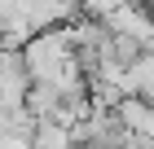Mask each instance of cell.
Wrapping results in <instances>:
<instances>
[{
	"instance_id": "obj_1",
	"label": "cell",
	"mask_w": 154,
	"mask_h": 149,
	"mask_svg": "<svg viewBox=\"0 0 154 149\" xmlns=\"http://www.w3.org/2000/svg\"><path fill=\"white\" fill-rule=\"evenodd\" d=\"M22 61H26L31 83H57L62 75L75 66L71 61V35H66V26H48V31L31 35V44L22 48Z\"/></svg>"
},
{
	"instance_id": "obj_2",
	"label": "cell",
	"mask_w": 154,
	"mask_h": 149,
	"mask_svg": "<svg viewBox=\"0 0 154 149\" xmlns=\"http://www.w3.org/2000/svg\"><path fill=\"white\" fill-rule=\"evenodd\" d=\"M26 92H31V75H26L22 53L0 48V105H5V110H22Z\"/></svg>"
},
{
	"instance_id": "obj_3",
	"label": "cell",
	"mask_w": 154,
	"mask_h": 149,
	"mask_svg": "<svg viewBox=\"0 0 154 149\" xmlns=\"http://www.w3.org/2000/svg\"><path fill=\"white\" fill-rule=\"evenodd\" d=\"M26 149H75V145H71V132H66V127H57L53 118H40Z\"/></svg>"
},
{
	"instance_id": "obj_4",
	"label": "cell",
	"mask_w": 154,
	"mask_h": 149,
	"mask_svg": "<svg viewBox=\"0 0 154 149\" xmlns=\"http://www.w3.org/2000/svg\"><path fill=\"white\" fill-rule=\"evenodd\" d=\"M141 4H145V13H150V18H154V0H141Z\"/></svg>"
},
{
	"instance_id": "obj_5",
	"label": "cell",
	"mask_w": 154,
	"mask_h": 149,
	"mask_svg": "<svg viewBox=\"0 0 154 149\" xmlns=\"http://www.w3.org/2000/svg\"><path fill=\"white\" fill-rule=\"evenodd\" d=\"M0 26H5V22H0Z\"/></svg>"
}]
</instances>
